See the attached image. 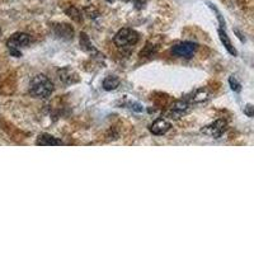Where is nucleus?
Masks as SVG:
<instances>
[{"mask_svg": "<svg viewBox=\"0 0 254 254\" xmlns=\"http://www.w3.org/2000/svg\"><path fill=\"white\" fill-rule=\"evenodd\" d=\"M226 126H228L226 125V121H224V119H217V121H215V122L211 123V125L203 127L201 131H202L203 134H206V135L211 136V137L219 138L221 137L222 134L225 132Z\"/></svg>", "mask_w": 254, "mask_h": 254, "instance_id": "obj_5", "label": "nucleus"}, {"mask_svg": "<svg viewBox=\"0 0 254 254\" xmlns=\"http://www.w3.org/2000/svg\"><path fill=\"white\" fill-rule=\"evenodd\" d=\"M217 33H219V37H220V39H221L222 45L225 46V48L229 51V54H232V55H234V56L238 55V52H236L235 47L233 46L232 41H230V39H229V36H228V33H226L225 28H219Z\"/></svg>", "mask_w": 254, "mask_h": 254, "instance_id": "obj_12", "label": "nucleus"}, {"mask_svg": "<svg viewBox=\"0 0 254 254\" xmlns=\"http://www.w3.org/2000/svg\"><path fill=\"white\" fill-rule=\"evenodd\" d=\"M209 98H210L209 92H207L206 89L201 88V89L195 90V93L192 94V97H191L190 99L192 100L193 103H202V102H206V100H209Z\"/></svg>", "mask_w": 254, "mask_h": 254, "instance_id": "obj_13", "label": "nucleus"}, {"mask_svg": "<svg viewBox=\"0 0 254 254\" xmlns=\"http://www.w3.org/2000/svg\"><path fill=\"white\" fill-rule=\"evenodd\" d=\"M65 13H66V16H69L73 20H75V22L80 23L81 20H83V16H81V12L78 8L75 7H70L68 8V9L65 10Z\"/></svg>", "mask_w": 254, "mask_h": 254, "instance_id": "obj_15", "label": "nucleus"}, {"mask_svg": "<svg viewBox=\"0 0 254 254\" xmlns=\"http://www.w3.org/2000/svg\"><path fill=\"white\" fill-rule=\"evenodd\" d=\"M190 108H191V104L190 102H188V99L178 100V102L174 103V106L172 107L171 111L168 112V115L173 116L174 118H180V117L184 116L186 113L190 112Z\"/></svg>", "mask_w": 254, "mask_h": 254, "instance_id": "obj_8", "label": "nucleus"}, {"mask_svg": "<svg viewBox=\"0 0 254 254\" xmlns=\"http://www.w3.org/2000/svg\"><path fill=\"white\" fill-rule=\"evenodd\" d=\"M31 43V37H29L27 33H14L12 37L7 41V47L9 50L10 55L14 56V58H20L22 56V52H20V48L27 47V46Z\"/></svg>", "mask_w": 254, "mask_h": 254, "instance_id": "obj_3", "label": "nucleus"}, {"mask_svg": "<svg viewBox=\"0 0 254 254\" xmlns=\"http://www.w3.org/2000/svg\"><path fill=\"white\" fill-rule=\"evenodd\" d=\"M198 45L195 43V42H180L172 47V55L176 56V58H184V59H191L195 54H196Z\"/></svg>", "mask_w": 254, "mask_h": 254, "instance_id": "obj_4", "label": "nucleus"}, {"mask_svg": "<svg viewBox=\"0 0 254 254\" xmlns=\"http://www.w3.org/2000/svg\"><path fill=\"white\" fill-rule=\"evenodd\" d=\"M108 1H115V0H108ZM122 1H125V3H135L136 5H140V4L142 3V0H122Z\"/></svg>", "mask_w": 254, "mask_h": 254, "instance_id": "obj_19", "label": "nucleus"}, {"mask_svg": "<svg viewBox=\"0 0 254 254\" xmlns=\"http://www.w3.org/2000/svg\"><path fill=\"white\" fill-rule=\"evenodd\" d=\"M131 106V110L136 111V112H141L142 111V106L141 104H138V103H131L130 104Z\"/></svg>", "mask_w": 254, "mask_h": 254, "instance_id": "obj_18", "label": "nucleus"}, {"mask_svg": "<svg viewBox=\"0 0 254 254\" xmlns=\"http://www.w3.org/2000/svg\"><path fill=\"white\" fill-rule=\"evenodd\" d=\"M54 29V35L60 39H65V41H70L74 37V29L70 24L66 23H59V24H54L52 27Z\"/></svg>", "mask_w": 254, "mask_h": 254, "instance_id": "obj_7", "label": "nucleus"}, {"mask_svg": "<svg viewBox=\"0 0 254 254\" xmlns=\"http://www.w3.org/2000/svg\"><path fill=\"white\" fill-rule=\"evenodd\" d=\"M140 39V35L132 28H122L119 29L116 36L113 37V42L118 48H130L135 46Z\"/></svg>", "mask_w": 254, "mask_h": 254, "instance_id": "obj_2", "label": "nucleus"}, {"mask_svg": "<svg viewBox=\"0 0 254 254\" xmlns=\"http://www.w3.org/2000/svg\"><path fill=\"white\" fill-rule=\"evenodd\" d=\"M58 77H59V79H60V81H61L62 84H65V85L75 84L80 80V78H79V75L77 74V71L73 70V69L69 68V66H66V68H62V69H59Z\"/></svg>", "mask_w": 254, "mask_h": 254, "instance_id": "obj_6", "label": "nucleus"}, {"mask_svg": "<svg viewBox=\"0 0 254 254\" xmlns=\"http://www.w3.org/2000/svg\"><path fill=\"white\" fill-rule=\"evenodd\" d=\"M119 79L116 77H107L103 80V88L106 90H115L119 87Z\"/></svg>", "mask_w": 254, "mask_h": 254, "instance_id": "obj_14", "label": "nucleus"}, {"mask_svg": "<svg viewBox=\"0 0 254 254\" xmlns=\"http://www.w3.org/2000/svg\"><path fill=\"white\" fill-rule=\"evenodd\" d=\"M0 33H1V28H0Z\"/></svg>", "mask_w": 254, "mask_h": 254, "instance_id": "obj_20", "label": "nucleus"}, {"mask_svg": "<svg viewBox=\"0 0 254 254\" xmlns=\"http://www.w3.org/2000/svg\"><path fill=\"white\" fill-rule=\"evenodd\" d=\"M229 84H230V88L234 90L235 93H239V92L241 90V84L239 83L238 79H236L234 75H232V77L229 78Z\"/></svg>", "mask_w": 254, "mask_h": 254, "instance_id": "obj_16", "label": "nucleus"}, {"mask_svg": "<svg viewBox=\"0 0 254 254\" xmlns=\"http://www.w3.org/2000/svg\"><path fill=\"white\" fill-rule=\"evenodd\" d=\"M171 127L172 125L169 121H167L165 118H158L150 126V131L154 135H164V134H167L171 130Z\"/></svg>", "mask_w": 254, "mask_h": 254, "instance_id": "obj_9", "label": "nucleus"}, {"mask_svg": "<svg viewBox=\"0 0 254 254\" xmlns=\"http://www.w3.org/2000/svg\"><path fill=\"white\" fill-rule=\"evenodd\" d=\"M54 92V83L46 75H36L29 84V94L35 98H48Z\"/></svg>", "mask_w": 254, "mask_h": 254, "instance_id": "obj_1", "label": "nucleus"}, {"mask_svg": "<svg viewBox=\"0 0 254 254\" xmlns=\"http://www.w3.org/2000/svg\"><path fill=\"white\" fill-rule=\"evenodd\" d=\"M80 48L83 50V51L87 52V54H89V55H93V56L99 55L98 50H97V48L93 46V43L90 42L89 37H88V35L85 32L80 33Z\"/></svg>", "mask_w": 254, "mask_h": 254, "instance_id": "obj_10", "label": "nucleus"}, {"mask_svg": "<svg viewBox=\"0 0 254 254\" xmlns=\"http://www.w3.org/2000/svg\"><path fill=\"white\" fill-rule=\"evenodd\" d=\"M36 145H41V146H58V145H62L61 140L54 137V136L48 135V134H41L37 137Z\"/></svg>", "mask_w": 254, "mask_h": 254, "instance_id": "obj_11", "label": "nucleus"}, {"mask_svg": "<svg viewBox=\"0 0 254 254\" xmlns=\"http://www.w3.org/2000/svg\"><path fill=\"white\" fill-rule=\"evenodd\" d=\"M244 113L248 117H253L254 107L252 104H247V107H244Z\"/></svg>", "mask_w": 254, "mask_h": 254, "instance_id": "obj_17", "label": "nucleus"}]
</instances>
